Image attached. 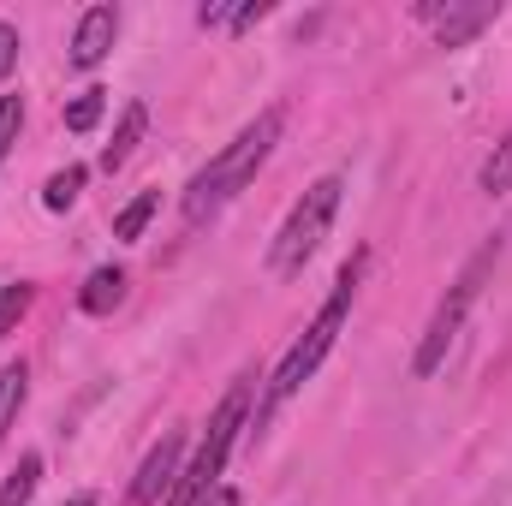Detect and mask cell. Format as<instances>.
I'll list each match as a JSON object with an SVG mask.
<instances>
[{"label": "cell", "mask_w": 512, "mask_h": 506, "mask_svg": "<svg viewBox=\"0 0 512 506\" xmlns=\"http://www.w3.org/2000/svg\"><path fill=\"white\" fill-rule=\"evenodd\" d=\"M78 191H84V167L72 161V167H60V173L42 185V209H54V215H60V209H72V203H78Z\"/></svg>", "instance_id": "obj_15"}, {"label": "cell", "mask_w": 512, "mask_h": 506, "mask_svg": "<svg viewBox=\"0 0 512 506\" xmlns=\"http://www.w3.org/2000/svg\"><path fill=\"white\" fill-rule=\"evenodd\" d=\"M417 12L435 24V42H441V48H465L471 36H483V30L501 18V6H495V0H477V6L447 0V6H417Z\"/></svg>", "instance_id": "obj_7"}, {"label": "cell", "mask_w": 512, "mask_h": 506, "mask_svg": "<svg viewBox=\"0 0 512 506\" xmlns=\"http://www.w3.org/2000/svg\"><path fill=\"white\" fill-rule=\"evenodd\" d=\"M24 310H30V286L18 280V286H0V340L24 322Z\"/></svg>", "instance_id": "obj_17"}, {"label": "cell", "mask_w": 512, "mask_h": 506, "mask_svg": "<svg viewBox=\"0 0 512 506\" xmlns=\"http://www.w3.org/2000/svg\"><path fill=\"white\" fill-rule=\"evenodd\" d=\"M18 126H24V102H18V96H0V161H6V149L18 143Z\"/></svg>", "instance_id": "obj_18"}, {"label": "cell", "mask_w": 512, "mask_h": 506, "mask_svg": "<svg viewBox=\"0 0 512 506\" xmlns=\"http://www.w3.org/2000/svg\"><path fill=\"white\" fill-rule=\"evenodd\" d=\"M340 191H346V179L328 173V179H316V185L292 203L286 227H280L274 245H268V274H274V280L304 274V262L316 256V245L328 239V227H334V215H340Z\"/></svg>", "instance_id": "obj_4"}, {"label": "cell", "mask_w": 512, "mask_h": 506, "mask_svg": "<svg viewBox=\"0 0 512 506\" xmlns=\"http://www.w3.org/2000/svg\"><path fill=\"white\" fill-rule=\"evenodd\" d=\"M233 18H239V6H227V0H221V6H203V12H197V24H203V30H209V24H233Z\"/></svg>", "instance_id": "obj_20"}, {"label": "cell", "mask_w": 512, "mask_h": 506, "mask_svg": "<svg viewBox=\"0 0 512 506\" xmlns=\"http://www.w3.org/2000/svg\"><path fill=\"white\" fill-rule=\"evenodd\" d=\"M155 209H161V191H137V197H131L126 209H120V215H114V239H126V245H137V239H143V227H149V215H155Z\"/></svg>", "instance_id": "obj_12"}, {"label": "cell", "mask_w": 512, "mask_h": 506, "mask_svg": "<svg viewBox=\"0 0 512 506\" xmlns=\"http://www.w3.org/2000/svg\"><path fill=\"white\" fill-rule=\"evenodd\" d=\"M24 393H30V364L18 358V364H6V370H0V441H6V429L18 423Z\"/></svg>", "instance_id": "obj_11"}, {"label": "cell", "mask_w": 512, "mask_h": 506, "mask_svg": "<svg viewBox=\"0 0 512 506\" xmlns=\"http://www.w3.org/2000/svg\"><path fill=\"white\" fill-rule=\"evenodd\" d=\"M203 506H239V495H233V489H215V495H209Z\"/></svg>", "instance_id": "obj_21"}, {"label": "cell", "mask_w": 512, "mask_h": 506, "mask_svg": "<svg viewBox=\"0 0 512 506\" xmlns=\"http://www.w3.org/2000/svg\"><path fill=\"white\" fill-rule=\"evenodd\" d=\"M120 298H126V268L102 262V268H90V280H84V292H78V310H84V316H108Z\"/></svg>", "instance_id": "obj_10"}, {"label": "cell", "mask_w": 512, "mask_h": 506, "mask_svg": "<svg viewBox=\"0 0 512 506\" xmlns=\"http://www.w3.org/2000/svg\"><path fill=\"white\" fill-rule=\"evenodd\" d=\"M358 274H364V256H352L346 268H340V280H334V292H328V304L316 310V322L286 346V358L274 364V376L262 387V399H256V429H268V417L304 387V381L322 370V358L334 352V340H340V328H346V316H352V292H358Z\"/></svg>", "instance_id": "obj_2"}, {"label": "cell", "mask_w": 512, "mask_h": 506, "mask_svg": "<svg viewBox=\"0 0 512 506\" xmlns=\"http://www.w3.org/2000/svg\"><path fill=\"white\" fill-rule=\"evenodd\" d=\"M18 72V30L12 24H0V84Z\"/></svg>", "instance_id": "obj_19"}, {"label": "cell", "mask_w": 512, "mask_h": 506, "mask_svg": "<svg viewBox=\"0 0 512 506\" xmlns=\"http://www.w3.org/2000/svg\"><path fill=\"white\" fill-rule=\"evenodd\" d=\"M477 185L489 191V197H501V191H512V131L495 143V155L483 161V173H477Z\"/></svg>", "instance_id": "obj_16"}, {"label": "cell", "mask_w": 512, "mask_h": 506, "mask_svg": "<svg viewBox=\"0 0 512 506\" xmlns=\"http://www.w3.org/2000/svg\"><path fill=\"white\" fill-rule=\"evenodd\" d=\"M36 483H42V453H24V459H18V471L0 483V506H30Z\"/></svg>", "instance_id": "obj_13"}, {"label": "cell", "mask_w": 512, "mask_h": 506, "mask_svg": "<svg viewBox=\"0 0 512 506\" xmlns=\"http://www.w3.org/2000/svg\"><path fill=\"white\" fill-rule=\"evenodd\" d=\"M495 262H501V239H489L483 251L465 262V274L447 286V298L435 304V316H429V328H423V346H417V358H411V370H417V376H435V370L447 364V352H453V340H459V328H465L471 304L483 298V280L495 274Z\"/></svg>", "instance_id": "obj_5"}, {"label": "cell", "mask_w": 512, "mask_h": 506, "mask_svg": "<svg viewBox=\"0 0 512 506\" xmlns=\"http://www.w3.org/2000/svg\"><path fill=\"white\" fill-rule=\"evenodd\" d=\"M280 126H286V114H280V108H262L251 126H245L227 149H221V155H215V161H209V167H197V173H191L185 203H179V209H185V227L215 221V215H221V209L251 185L256 173H262V161L274 155V143H280Z\"/></svg>", "instance_id": "obj_1"}, {"label": "cell", "mask_w": 512, "mask_h": 506, "mask_svg": "<svg viewBox=\"0 0 512 506\" xmlns=\"http://www.w3.org/2000/svg\"><path fill=\"white\" fill-rule=\"evenodd\" d=\"M60 506H102V495H72V501H60Z\"/></svg>", "instance_id": "obj_22"}, {"label": "cell", "mask_w": 512, "mask_h": 506, "mask_svg": "<svg viewBox=\"0 0 512 506\" xmlns=\"http://www.w3.org/2000/svg\"><path fill=\"white\" fill-rule=\"evenodd\" d=\"M143 131H149V108L143 102H126V114H120V126H114V143L102 149V173H120L131 155H137V143H143Z\"/></svg>", "instance_id": "obj_9"}, {"label": "cell", "mask_w": 512, "mask_h": 506, "mask_svg": "<svg viewBox=\"0 0 512 506\" xmlns=\"http://www.w3.org/2000/svg\"><path fill=\"white\" fill-rule=\"evenodd\" d=\"M179 465H185V435H161V441L143 453L137 477H131L126 506H161L167 489H173V477H179Z\"/></svg>", "instance_id": "obj_6"}, {"label": "cell", "mask_w": 512, "mask_h": 506, "mask_svg": "<svg viewBox=\"0 0 512 506\" xmlns=\"http://www.w3.org/2000/svg\"><path fill=\"white\" fill-rule=\"evenodd\" d=\"M114 36H120V6H90V12L78 18V30H72V54H66V66L96 72V66L108 60Z\"/></svg>", "instance_id": "obj_8"}, {"label": "cell", "mask_w": 512, "mask_h": 506, "mask_svg": "<svg viewBox=\"0 0 512 506\" xmlns=\"http://www.w3.org/2000/svg\"><path fill=\"white\" fill-rule=\"evenodd\" d=\"M245 417H251V381H233L227 399H221L215 417H209V435L197 441L191 465H179V477H173V489H167L161 506H203L209 495H215V483H221V471H227V453H233Z\"/></svg>", "instance_id": "obj_3"}, {"label": "cell", "mask_w": 512, "mask_h": 506, "mask_svg": "<svg viewBox=\"0 0 512 506\" xmlns=\"http://www.w3.org/2000/svg\"><path fill=\"white\" fill-rule=\"evenodd\" d=\"M102 114H108V90H84V96H72L66 102V131H96L102 126Z\"/></svg>", "instance_id": "obj_14"}]
</instances>
